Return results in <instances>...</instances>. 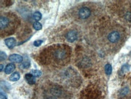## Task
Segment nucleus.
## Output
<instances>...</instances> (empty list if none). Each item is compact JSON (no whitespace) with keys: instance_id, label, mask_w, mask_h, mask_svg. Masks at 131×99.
<instances>
[{"instance_id":"nucleus-1","label":"nucleus","mask_w":131,"mask_h":99,"mask_svg":"<svg viewBox=\"0 0 131 99\" xmlns=\"http://www.w3.org/2000/svg\"><path fill=\"white\" fill-rule=\"evenodd\" d=\"M71 50L67 45L56 44L42 50L41 63L51 66H64L70 60Z\"/></svg>"},{"instance_id":"nucleus-2","label":"nucleus","mask_w":131,"mask_h":99,"mask_svg":"<svg viewBox=\"0 0 131 99\" xmlns=\"http://www.w3.org/2000/svg\"><path fill=\"white\" fill-rule=\"evenodd\" d=\"M19 20L15 14L4 13L0 17V32L1 36H7L14 33Z\"/></svg>"},{"instance_id":"nucleus-3","label":"nucleus","mask_w":131,"mask_h":99,"mask_svg":"<svg viewBox=\"0 0 131 99\" xmlns=\"http://www.w3.org/2000/svg\"><path fill=\"white\" fill-rule=\"evenodd\" d=\"M121 38V35L118 30H112L108 34L107 39L111 43L115 44L118 43Z\"/></svg>"},{"instance_id":"nucleus-4","label":"nucleus","mask_w":131,"mask_h":99,"mask_svg":"<svg viewBox=\"0 0 131 99\" xmlns=\"http://www.w3.org/2000/svg\"><path fill=\"white\" fill-rule=\"evenodd\" d=\"M91 10L87 7H82L80 8L78 11V16L80 19L85 20L89 18L91 15Z\"/></svg>"},{"instance_id":"nucleus-5","label":"nucleus","mask_w":131,"mask_h":99,"mask_svg":"<svg viewBox=\"0 0 131 99\" xmlns=\"http://www.w3.org/2000/svg\"><path fill=\"white\" fill-rule=\"evenodd\" d=\"M77 32L76 30H71L68 31L67 34H66L65 37L67 40L70 43H73L74 41H76L77 38Z\"/></svg>"},{"instance_id":"nucleus-6","label":"nucleus","mask_w":131,"mask_h":99,"mask_svg":"<svg viewBox=\"0 0 131 99\" xmlns=\"http://www.w3.org/2000/svg\"><path fill=\"white\" fill-rule=\"evenodd\" d=\"M8 60H9V61H10V62H14V63H19L22 62L23 58L20 55L14 54L10 55V56H8Z\"/></svg>"},{"instance_id":"nucleus-7","label":"nucleus","mask_w":131,"mask_h":99,"mask_svg":"<svg viewBox=\"0 0 131 99\" xmlns=\"http://www.w3.org/2000/svg\"><path fill=\"white\" fill-rule=\"evenodd\" d=\"M5 44H6V46L9 48V49H12L14 48V46L16 44V40L14 38L10 37L7 38L4 40Z\"/></svg>"},{"instance_id":"nucleus-8","label":"nucleus","mask_w":131,"mask_h":99,"mask_svg":"<svg viewBox=\"0 0 131 99\" xmlns=\"http://www.w3.org/2000/svg\"><path fill=\"white\" fill-rule=\"evenodd\" d=\"M25 78L27 82L29 83V84H34L36 83V78H35V76H33L32 74H26L25 75Z\"/></svg>"},{"instance_id":"nucleus-9","label":"nucleus","mask_w":131,"mask_h":99,"mask_svg":"<svg viewBox=\"0 0 131 99\" xmlns=\"http://www.w3.org/2000/svg\"><path fill=\"white\" fill-rule=\"evenodd\" d=\"M15 69V65L13 63H8V64L7 65L6 67L5 68V73L6 74H10L12 72H13L14 70Z\"/></svg>"},{"instance_id":"nucleus-10","label":"nucleus","mask_w":131,"mask_h":99,"mask_svg":"<svg viewBox=\"0 0 131 99\" xmlns=\"http://www.w3.org/2000/svg\"><path fill=\"white\" fill-rule=\"evenodd\" d=\"M19 78H20V74L18 72H13L9 77V80L12 82L18 81V80H19Z\"/></svg>"},{"instance_id":"nucleus-11","label":"nucleus","mask_w":131,"mask_h":99,"mask_svg":"<svg viewBox=\"0 0 131 99\" xmlns=\"http://www.w3.org/2000/svg\"><path fill=\"white\" fill-rule=\"evenodd\" d=\"M33 18L35 21L38 22V21L41 20L42 18V14L39 12H36L33 14Z\"/></svg>"},{"instance_id":"nucleus-12","label":"nucleus","mask_w":131,"mask_h":99,"mask_svg":"<svg viewBox=\"0 0 131 99\" xmlns=\"http://www.w3.org/2000/svg\"><path fill=\"white\" fill-rule=\"evenodd\" d=\"M105 69V72L107 75L111 74V73H112V66H111V64H106Z\"/></svg>"},{"instance_id":"nucleus-13","label":"nucleus","mask_w":131,"mask_h":99,"mask_svg":"<svg viewBox=\"0 0 131 99\" xmlns=\"http://www.w3.org/2000/svg\"><path fill=\"white\" fill-rule=\"evenodd\" d=\"M30 74H32L33 76L35 77H40L42 75V72L41 70H35V69H33V70H31Z\"/></svg>"},{"instance_id":"nucleus-14","label":"nucleus","mask_w":131,"mask_h":99,"mask_svg":"<svg viewBox=\"0 0 131 99\" xmlns=\"http://www.w3.org/2000/svg\"><path fill=\"white\" fill-rule=\"evenodd\" d=\"M33 28L35 29L36 30H41L42 29V24L39 22H35L33 23Z\"/></svg>"},{"instance_id":"nucleus-15","label":"nucleus","mask_w":131,"mask_h":99,"mask_svg":"<svg viewBox=\"0 0 131 99\" xmlns=\"http://www.w3.org/2000/svg\"><path fill=\"white\" fill-rule=\"evenodd\" d=\"M125 18L127 21L131 22V12H126L125 15Z\"/></svg>"},{"instance_id":"nucleus-16","label":"nucleus","mask_w":131,"mask_h":99,"mask_svg":"<svg viewBox=\"0 0 131 99\" xmlns=\"http://www.w3.org/2000/svg\"><path fill=\"white\" fill-rule=\"evenodd\" d=\"M42 42H43V41L40 40H36L34 42L33 45L35 46H36V47H38V46H41V45L42 44Z\"/></svg>"},{"instance_id":"nucleus-17","label":"nucleus","mask_w":131,"mask_h":99,"mask_svg":"<svg viewBox=\"0 0 131 99\" xmlns=\"http://www.w3.org/2000/svg\"><path fill=\"white\" fill-rule=\"evenodd\" d=\"M7 58V55L4 52H1V61L4 60Z\"/></svg>"},{"instance_id":"nucleus-18","label":"nucleus","mask_w":131,"mask_h":99,"mask_svg":"<svg viewBox=\"0 0 131 99\" xmlns=\"http://www.w3.org/2000/svg\"><path fill=\"white\" fill-rule=\"evenodd\" d=\"M129 70V67H128L127 65H125V66H123L122 69V70L123 72H125L126 71V70Z\"/></svg>"},{"instance_id":"nucleus-19","label":"nucleus","mask_w":131,"mask_h":99,"mask_svg":"<svg viewBox=\"0 0 131 99\" xmlns=\"http://www.w3.org/2000/svg\"><path fill=\"white\" fill-rule=\"evenodd\" d=\"M0 99H7V98L5 94H3L2 92H1V95H0Z\"/></svg>"},{"instance_id":"nucleus-20","label":"nucleus","mask_w":131,"mask_h":99,"mask_svg":"<svg viewBox=\"0 0 131 99\" xmlns=\"http://www.w3.org/2000/svg\"><path fill=\"white\" fill-rule=\"evenodd\" d=\"M0 66H1V68H0V70H1V71H2V69H3V68H4V66H3V64H1V65H0Z\"/></svg>"}]
</instances>
